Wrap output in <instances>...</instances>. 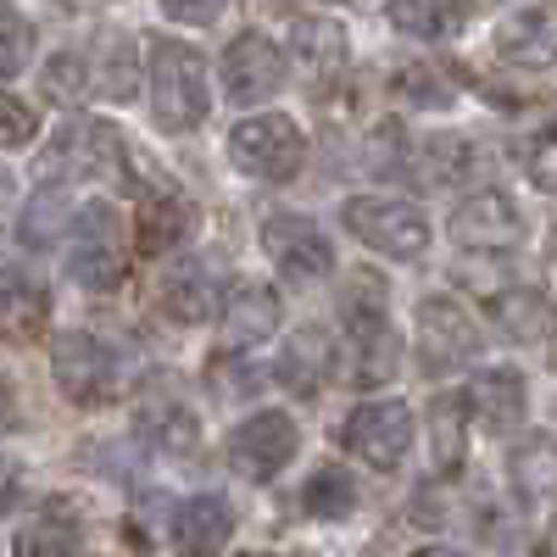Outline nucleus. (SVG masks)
<instances>
[{
    "label": "nucleus",
    "mask_w": 557,
    "mask_h": 557,
    "mask_svg": "<svg viewBox=\"0 0 557 557\" xmlns=\"http://www.w3.org/2000/svg\"><path fill=\"white\" fill-rule=\"evenodd\" d=\"M151 112L168 134H190L207 123L212 107V84H207V57L184 39H151Z\"/></svg>",
    "instance_id": "1"
},
{
    "label": "nucleus",
    "mask_w": 557,
    "mask_h": 557,
    "mask_svg": "<svg viewBox=\"0 0 557 557\" xmlns=\"http://www.w3.org/2000/svg\"><path fill=\"white\" fill-rule=\"evenodd\" d=\"M341 223H346V235L357 246L380 251L391 262H418L430 251V218L407 196H346Z\"/></svg>",
    "instance_id": "2"
},
{
    "label": "nucleus",
    "mask_w": 557,
    "mask_h": 557,
    "mask_svg": "<svg viewBox=\"0 0 557 557\" xmlns=\"http://www.w3.org/2000/svg\"><path fill=\"white\" fill-rule=\"evenodd\" d=\"M67 273L84 290H117L128 273L123 212L112 201H84L67 223Z\"/></svg>",
    "instance_id": "3"
},
{
    "label": "nucleus",
    "mask_w": 557,
    "mask_h": 557,
    "mask_svg": "<svg viewBox=\"0 0 557 557\" xmlns=\"http://www.w3.org/2000/svg\"><path fill=\"white\" fill-rule=\"evenodd\" d=\"M228 162H235L246 178H257V184H285L307 162V139H301L296 117L251 107V117L235 123V134H228Z\"/></svg>",
    "instance_id": "4"
},
{
    "label": "nucleus",
    "mask_w": 557,
    "mask_h": 557,
    "mask_svg": "<svg viewBox=\"0 0 557 557\" xmlns=\"http://www.w3.org/2000/svg\"><path fill=\"white\" fill-rule=\"evenodd\" d=\"M45 178H117L128 168V139L107 117H73L57 128V139L39 157Z\"/></svg>",
    "instance_id": "5"
},
{
    "label": "nucleus",
    "mask_w": 557,
    "mask_h": 557,
    "mask_svg": "<svg viewBox=\"0 0 557 557\" xmlns=\"http://www.w3.org/2000/svg\"><path fill=\"white\" fill-rule=\"evenodd\" d=\"M412 435H418V424H412V407L401 396L362 401V407L346 412V424H341L346 451L357 462H368V469H380V474L401 469V457L412 451Z\"/></svg>",
    "instance_id": "6"
},
{
    "label": "nucleus",
    "mask_w": 557,
    "mask_h": 557,
    "mask_svg": "<svg viewBox=\"0 0 557 557\" xmlns=\"http://www.w3.org/2000/svg\"><path fill=\"white\" fill-rule=\"evenodd\" d=\"M341 318H346V374L357 385H368V391L391 385L396 368H401V335H396L391 312L380 307V296L346 301Z\"/></svg>",
    "instance_id": "7"
},
{
    "label": "nucleus",
    "mask_w": 557,
    "mask_h": 557,
    "mask_svg": "<svg viewBox=\"0 0 557 557\" xmlns=\"http://www.w3.org/2000/svg\"><path fill=\"white\" fill-rule=\"evenodd\" d=\"M446 235L462 251H480V257H507L524 246V212L507 190H469L451 207Z\"/></svg>",
    "instance_id": "8"
},
{
    "label": "nucleus",
    "mask_w": 557,
    "mask_h": 557,
    "mask_svg": "<svg viewBox=\"0 0 557 557\" xmlns=\"http://www.w3.org/2000/svg\"><path fill=\"white\" fill-rule=\"evenodd\" d=\"M218 78H223V96L235 101V107H268L278 89L290 84V62L285 51L268 39V34H240V39H228V51L218 62Z\"/></svg>",
    "instance_id": "9"
},
{
    "label": "nucleus",
    "mask_w": 557,
    "mask_h": 557,
    "mask_svg": "<svg viewBox=\"0 0 557 557\" xmlns=\"http://www.w3.org/2000/svg\"><path fill=\"white\" fill-rule=\"evenodd\" d=\"M262 251L273 257V268L290 278V285H318V278L335 273V246L330 235L301 218V212H268L262 218Z\"/></svg>",
    "instance_id": "10"
},
{
    "label": "nucleus",
    "mask_w": 557,
    "mask_h": 557,
    "mask_svg": "<svg viewBox=\"0 0 557 557\" xmlns=\"http://www.w3.org/2000/svg\"><path fill=\"white\" fill-rule=\"evenodd\" d=\"M51 374H57V391L67 401H78V407H107L117 396V357H112V346H101L96 335H84V330L57 335Z\"/></svg>",
    "instance_id": "11"
},
{
    "label": "nucleus",
    "mask_w": 557,
    "mask_h": 557,
    "mask_svg": "<svg viewBox=\"0 0 557 557\" xmlns=\"http://www.w3.org/2000/svg\"><path fill=\"white\" fill-rule=\"evenodd\" d=\"M418 346H424L430 374H451L480 357V323L457 296H424L418 301Z\"/></svg>",
    "instance_id": "12"
},
{
    "label": "nucleus",
    "mask_w": 557,
    "mask_h": 557,
    "mask_svg": "<svg viewBox=\"0 0 557 557\" xmlns=\"http://www.w3.org/2000/svg\"><path fill=\"white\" fill-rule=\"evenodd\" d=\"M296 418L290 412H251L246 424L228 435V462H235V474L246 480H273V474H285L290 469V457H296Z\"/></svg>",
    "instance_id": "13"
},
{
    "label": "nucleus",
    "mask_w": 557,
    "mask_h": 557,
    "mask_svg": "<svg viewBox=\"0 0 557 557\" xmlns=\"http://www.w3.org/2000/svg\"><path fill=\"white\" fill-rule=\"evenodd\" d=\"M157 301L173 323H212L218 307H223V278L207 257L196 251H168V268H162V285H157Z\"/></svg>",
    "instance_id": "14"
},
{
    "label": "nucleus",
    "mask_w": 557,
    "mask_h": 557,
    "mask_svg": "<svg viewBox=\"0 0 557 557\" xmlns=\"http://www.w3.org/2000/svg\"><path fill=\"white\" fill-rule=\"evenodd\" d=\"M491 45L507 67H524V73L552 67L557 62V0H530L524 12H507Z\"/></svg>",
    "instance_id": "15"
},
{
    "label": "nucleus",
    "mask_w": 557,
    "mask_h": 557,
    "mask_svg": "<svg viewBox=\"0 0 557 557\" xmlns=\"http://www.w3.org/2000/svg\"><path fill=\"white\" fill-rule=\"evenodd\" d=\"M218 330H223V346L228 351H251L262 341H273L278 330V296L262 278H240V285L223 290V307H218Z\"/></svg>",
    "instance_id": "16"
},
{
    "label": "nucleus",
    "mask_w": 557,
    "mask_h": 557,
    "mask_svg": "<svg viewBox=\"0 0 557 557\" xmlns=\"http://www.w3.org/2000/svg\"><path fill=\"white\" fill-rule=\"evenodd\" d=\"M462 401H469V424L491 430V435H507L524 424V407H530V385L519 368H480V374L469 380V391H462Z\"/></svg>",
    "instance_id": "17"
},
{
    "label": "nucleus",
    "mask_w": 557,
    "mask_h": 557,
    "mask_svg": "<svg viewBox=\"0 0 557 557\" xmlns=\"http://www.w3.org/2000/svg\"><path fill=\"white\" fill-rule=\"evenodd\" d=\"M290 62L312 89H330L351 62V39L335 17H296L290 23Z\"/></svg>",
    "instance_id": "18"
},
{
    "label": "nucleus",
    "mask_w": 557,
    "mask_h": 557,
    "mask_svg": "<svg viewBox=\"0 0 557 557\" xmlns=\"http://www.w3.org/2000/svg\"><path fill=\"white\" fill-rule=\"evenodd\" d=\"M190 235H196V201L178 196L173 184L151 190L146 207H139V251H146V257H168Z\"/></svg>",
    "instance_id": "19"
},
{
    "label": "nucleus",
    "mask_w": 557,
    "mask_h": 557,
    "mask_svg": "<svg viewBox=\"0 0 557 557\" xmlns=\"http://www.w3.org/2000/svg\"><path fill=\"white\" fill-rule=\"evenodd\" d=\"M235 535V507H228L223 491H201L173 513V546L184 552H218Z\"/></svg>",
    "instance_id": "20"
},
{
    "label": "nucleus",
    "mask_w": 557,
    "mask_h": 557,
    "mask_svg": "<svg viewBox=\"0 0 557 557\" xmlns=\"http://www.w3.org/2000/svg\"><path fill=\"white\" fill-rule=\"evenodd\" d=\"M67 223H73V196H67V184L62 178H45L39 190L23 201L17 212V240L28 251H51L67 240Z\"/></svg>",
    "instance_id": "21"
},
{
    "label": "nucleus",
    "mask_w": 557,
    "mask_h": 557,
    "mask_svg": "<svg viewBox=\"0 0 557 557\" xmlns=\"http://www.w3.org/2000/svg\"><path fill=\"white\" fill-rule=\"evenodd\" d=\"M335 346H330V335L318 330V323H307V330H296L290 335V346L278 351V380H285L296 396H318L323 391V380L335 374Z\"/></svg>",
    "instance_id": "22"
},
{
    "label": "nucleus",
    "mask_w": 557,
    "mask_h": 557,
    "mask_svg": "<svg viewBox=\"0 0 557 557\" xmlns=\"http://www.w3.org/2000/svg\"><path fill=\"white\" fill-rule=\"evenodd\" d=\"M139 435H146L157 451H168V457H196L201 451V424H196V412L184 407L178 396L139 401Z\"/></svg>",
    "instance_id": "23"
},
{
    "label": "nucleus",
    "mask_w": 557,
    "mask_h": 557,
    "mask_svg": "<svg viewBox=\"0 0 557 557\" xmlns=\"http://www.w3.org/2000/svg\"><path fill=\"white\" fill-rule=\"evenodd\" d=\"M45 323V285L17 268V262H0V341H28Z\"/></svg>",
    "instance_id": "24"
},
{
    "label": "nucleus",
    "mask_w": 557,
    "mask_h": 557,
    "mask_svg": "<svg viewBox=\"0 0 557 557\" xmlns=\"http://www.w3.org/2000/svg\"><path fill=\"white\" fill-rule=\"evenodd\" d=\"M430 457L435 474H462V462H469V401H462V391H446L430 407Z\"/></svg>",
    "instance_id": "25"
},
{
    "label": "nucleus",
    "mask_w": 557,
    "mask_h": 557,
    "mask_svg": "<svg viewBox=\"0 0 557 557\" xmlns=\"http://www.w3.org/2000/svg\"><path fill=\"white\" fill-rule=\"evenodd\" d=\"M89 57V78H96V96L107 101H134L139 96V67H134V39L128 34H101L96 51H84Z\"/></svg>",
    "instance_id": "26"
},
{
    "label": "nucleus",
    "mask_w": 557,
    "mask_h": 557,
    "mask_svg": "<svg viewBox=\"0 0 557 557\" xmlns=\"http://www.w3.org/2000/svg\"><path fill=\"white\" fill-rule=\"evenodd\" d=\"M385 12L401 34L418 39H446L462 28V0H385Z\"/></svg>",
    "instance_id": "27"
},
{
    "label": "nucleus",
    "mask_w": 557,
    "mask_h": 557,
    "mask_svg": "<svg viewBox=\"0 0 557 557\" xmlns=\"http://www.w3.org/2000/svg\"><path fill=\"white\" fill-rule=\"evenodd\" d=\"M39 89H45V101H57V107H78V101H89V96H96V78H89V57H84V51H57L51 62H45Z\"/></svg>",
    "instance_id": "28"
},
{
    "label": "nucleus",
    "mask_w": 557,
    "mask_h": 557,
    "mask_svg": "<svg viewBox=\"0 0 557 557\" xmlns=\"http://www.w3.org/2000/svg\"><path fill=\"white\" fill-rule=\"evenodd\" d=\"M301 507H307V519H318V524H341L357 507V485L341 469H318L307 480V491H301Z\"/></svg>",
    "instance_id": "29"
},
{
    "label": "nucleus",
    "mask_w": 557,
    "mask_h": 557,
    "mask_svg": "<svg viewBox=\"0 0 557 557\" xmlns=\"http://www.w3.org/2000/svg\"><path fill=\"white\" fill-rule=\"evenodd\" d=\"M78 546H84V530L62 513V507H45V513L17 535L23 557H62V552H78Z\"/></svg>",
    "instance_id": "30"
},
{
    "label": "nucleus",
    "mask_w": 557,
    "mask_h": 557,
    "mask_svg": "<svg viewBox=\"0 0 557 557\" xmlns=\"http://www.w3.org/2000/svg\"><path fill=\"white\" fill-rule=\"evenodd\" d=\"M491 318L513 341L546 335V301H541V290H502V296H491Z\"/></svg>",
    "instance_id": "31"
},
{
    "label": "nucleus",
    "mask_w": 557,
    "mask_h": 557,
    "mask_svg": "<svg viewBox=\"0 0 557 557\" xmlns=\"http://www.w3.org/2000/svg\"><path fill=\"white\" fill-rule=\"evenodd\" d=\"M524 173H530V184H535L541 196H557V117L541 123V128L530 134V146H524Z\"/></svg>",
    "instance_id": "32"
},
{
    "label": "nucleus",
    "mask_w": 557,
    "mask_h": 557,
    "mask_svg": "<svg viewBox=\"0 0 557 557\" xmlns=\"http://www.w3.org/2000/svg\"><path fill=\"white\" fill-rule=\"evenodd\" d=\"M396 96L412 101V107H424V112H446V107H457V89L441 84V73H430V67H401Z\"/></svg>",
    "instance_id": "33"
},
{
    "label": "nucleus",
    "mask_w": 557,
    "mask_h": 557,
    "mask_svg": "<svg viewBox=\"0 0 557 557\" xmlns=\"http://www.w3.org/2000/svg\"><path fill=\"white\" fill-rule=\"evenodd\" d=\"M34 62V23L17 12H0V78H17Z\"/></svg>",
    "instance_id": "34"
},
{
    "label": "nucleus",
    "mask_w": 557,
    "mask_h": 557,
    "mask_svg": "<svg viewBox=\"0 0 557 557\" xmlns=\"http://www.w3.org/2000/svg\"><path fill=\"white\" fill-rule=\"evenodd\" d=\"M34 134H39L34 112H28L17 96H0V151H17V146H28Z\"/></svg>",
    "instance_id": "35"
},
{
    "label": "nucleus",
    "mask_w": 557,
    "mask_h": 557,
    "mask_svg": "<svg viewBox=\"0 0 557 557\" xmlns=\"http://www.w3.org/2000/svg\"><path fill=\"white\" fill-rule=\"evenodd\" d=\"M157 7L173 17V23H212L228 12V0H157Z\"/></svg>",
    "instance_id": "36"
},
{
    "label": "nucleus",
    "mask_w": 557,
    "mask_h": 557,
    "mask_svg": "<svg viewBox=\"0 0 557 557\" xmlns=\"http://www.w3.org/2000/svg\"><path fill=\"white\" fill-rule=\"evenodd\" d=\"M17 496V462L12 457H0V507H7Z\"/></svg>",
    "instance_id": "37"
},
{
    "label": "nucleus",
    "mask_w": 557,
    "mask_h": 557,
    "mask_svg": "<svg viewBox=\"0 0 557 557\" xmlns=\"http://www.w3.org/2000/svg\"><path fill=\"white\" fill-rule=\"evenodd\" d=\"M12 424V396H7V385H0V430Z\"/></svg>",
    "instance_id": "38"
},
{
    "label": "nucleus",
    "mask_w": 557,
    "mask_h": 557,
    "mask_svg": "<svg viewBox=\"0 0 557 557\" xmlns=\"http://www.w3.org/2000/svg\"><path fill=\"white\" fill-rule=\"evenodd\" d=\"M346 7H380V0H346Z\"/></svg>",
    "instance_id": "39"
},
{
    "label": "nucleus",
    "mask_w": 557,
    "mask_h": 557,
    "mask_svg": "<svg viewBox=\"0 0 557 557\" xmlns=\"http://www.w3.org/2000/svg\"><path fill=\"white\" fill-rule=\"evenodd\" d=\"M546 546H552V552H557V535H552V541H546Z\"/></svg>",
    "instance_id": "40"
},
{
    "label": "nucleus",
    "mask_w": 557,
    "mask_h": 557,
    "mask_svg": "<svg viewBox=\"0 0 557 557\" xmlns=\"http://www.w3.org/2000/svg\"><path fill=\"white\" fill-rule=\"evenodd\" d=\"M0 7H7V0H0Z\"/></svg>",
    "instance_id": "41"
}]
</instances>
